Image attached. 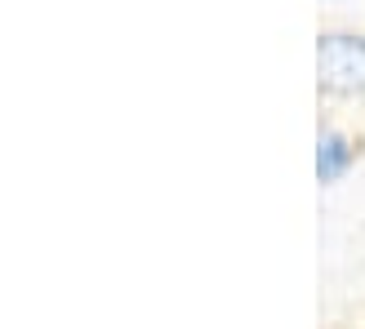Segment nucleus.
<instances>
[{
  "label": "nucleus",
  "mask_w": 365,
  "mask_h": 329,
  "mask_svg": "<svg viewBox=\"0 0 365 329\" xmlns=\"http://www.w3.org/2000/svg\"><path fill=\"white\" fill-rule=\"evenodd\" d=\"M317 76L330 94H365V36H348V31L321 36Z\"/></svg>",
  "instance_id": "obj_1"
},
{
  "label": "nucleus",
  "mask_w": 365,
  "mask_h": 329,
  "mask_svg": "<svg viewBox=\"0 0 365 329\" xmlns=\"http://www.w3.org/2000/svg\"><path fill=\"white\" fill-rule=\"evenodd\" d=\"M352 160H356V147L348 138L339 130H321V138H317V178H321V187H334V182L352 169Z\"/></svg>",
  "instance_id": "obj_2"
}]
</instances>
